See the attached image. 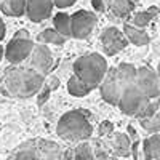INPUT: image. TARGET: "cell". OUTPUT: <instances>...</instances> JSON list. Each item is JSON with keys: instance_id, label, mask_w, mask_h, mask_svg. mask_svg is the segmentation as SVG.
I'll return each mask as SVG.
<instances>
[{"instance_id": "1", "label": "cell", "mask_w": 160, "mask_h": 160, "mask_svg": "<svg viewBox=\"0 0 160 160\" xmlns=\"http://www.w3.org/2000/svg\"><path fill=\"white\" fill-rule=\"evenodd\" d=\"M45 82V75L31 68H13L8 69L0 82V91L5 96L13 98H31L40 91Z\"/></svg>"}, {"instance_id": "2", "label": "cell", "mask_w": 160, "mask_h": 160, "mask_svg": "<svg viewBox=\"0 0 160 160\" xmlns=\"http://www.w3.org/2000/svg\"><path fill=\"white\" fill-rule=\"evenodd\" d=\"M56 133L59 138L71 142H82L90 139L93 135V125L90 122L88 112L80 109L66 112L59 118Z\"/></svg>"}, {"instance_id": "3", "label": "cell", "mask_w": 160, "mask_h": 160, "mask_svg": "<svg viewBox=\"0 0 160 160\" xmlns=\"http://www.w3.org/2000/svg\"><path fill=\"white\" fill-rule=\"evenodd\" d=\"M108 69V61L99 53H88V55L77 58L74 62V74L93 88L99 87Z\"/></svg>"}, {"instance_id": "4", "label": "cell", "mask_w": 160, "mask_h": 160, "mask_svg": "<svg viewBox=\"0 0 160 160\" xmlns=\"http://www.w3.org/2000/svg\"><path fill=\"white\" fill-rule=\"evenodd\" d=\"M149 101H151V98L146 93H142V90L136 83H131V85L125 87V90L122 91L117 106L125 115L141 118Z\"/></svg>"}, {"instance_id": "5", "label": "cell", "mask_w": 160, "mask_h": 160, "mask_svg": "<svg viewBox=\"0 0 160 160\" xmlns=\"http://www.w3.org/2000/svg\"><path fill=\"white\" fill-rule=\"evenodd\" d=\"M34 45L35 43L31 40L29 32L21 29L15 34V37L10 40V43L3 50V58H7L11 64H19L31 56Z\"/></svg>"}, {"instance_id": "6", "label": "cell", "mask_w": 160, "mask_h": 160, "mask_svg": "<svg viewBox=\"0 0 160 160\" xmlns=\"http://www.w3.org/2000/svg\"><path fill=\"white\" fill-rule=\"evenodd\" d=\"M98 24V16L93 11L78 10L71 15V31L75 38H87Z\"/></svg>"}, {"instance_id": "7", "label": "cell", "mask_w": 160, "mask_h": 160, "mask_svg": "<svg viewBox=\"0 0 160 160\" xmlns=\"http://www.w3.org/2000/svg\"><path fill=\"white\" fill-rule=\"evenodd\" d=\"M135 83L146 93L149 98L160 96V74L149 66H142L136 69V80Z\"/></svg>"}, {"instance_id": "8", "label": "cell", "mask_w": 160, "mask_h": 160, "mask_svg": "<svg viewBox=\"0 0 160 160\" xmlns=\"http://www.w3.org/2000/svg\"><path fill=\"white\" fill-rule=\"evenodd\" d=\"M101 45L102 50L108 56H114L117 53H120L123 48H127L128 45V38L125 37V34L122 31H118L117 28L111 26L106 28L101 34Z\"/></svg>"}, {"instance_id": "9", "label": "cell", "mask_w": 160, "mask_h": 160, "mask_svg": "<svg viewBox=\"0 0 160 160\" xmlns=\"http://www.w3.org/2000/svg\"><path fill=\"white\" fill-rule=\"evenodd\" d=\"M99 90H101V96L106 102L117 106L120 95H122V91H123V87L118 82V78L115 75V68L108 69V72H106V75L102 77L101 83H99Z\"/></svg>"}, {"instance_id": "10", "label": "cell", "mask_w": 160, "mask_h": 160, "mask_svg": "<svg viewBox=\"0 0 160 160\" xmlns=\"http://www.w3.org/2000/svg\"><path fill=\"white\" fill-rule=\"evenodd\" d=\"M53 0H26V15L32 22H42L53 13Z\"/></svg>"}, {"instance_id": "11", "label": "cell", "mask_w": 160, "mask_h": 160, "mask_svg": "<svg viewBox=\"0 0 160 160\" xmlns=\"http://www.w3.org/2000/svg\"><path fill=\"white\" fill-rule=\"evenodd\" d=\"M31 66L38 72H42L43 75L50 72L51 66H53V55L47 45H42V43L34 45L32 53H31Z\"/></svg>"}, {"instance_id": "12", "label": "cell", "mask_w": 160, "mask_h": 160, "mask_svg": "<svg viewBox=\"0 0 160 160\" xmlns=\"http://www.w3.org/2000/svg\"><path fill=\"white\" fill-rule=\"evenodd\" d=\"M123 34L128 38V42H131L136 47L149 45V42H151V37L144 31V28H138V26H133V24H125L123 26Z\"/></svg>"}, {"instance_id": "13", "label": "cell", "mask_w": 160, "mask_h": 160, "mask_svg": "<svg viewBox=\"0 0 160 160\" xmlns=\"http://www.w3.org/2000/svg\"><path fill=\"white\" fill-rule=\"evenodd\" d=\"M35 148H37V158H61V148L56 142H51L47 139H35Z\"/></svg>"}, {"instance_id": "14", "label": "cell", "mask_w": 160, "mask_h": 160, "mask_svg": "<svg viewBox=\"0 0 160 160\" xmlns=\"http://www.w3.org/2000/svg\"><path fill=\"white\" fill-rule=\"evenodd\" d=\"M115 75H117L118 82L122 83V87L125 90V87L135 83V80H136V68L133 64L122 62V64H118L115 68Z\"/></svg>"}, {"instance_id": "15", "label": "cell", "mask_w": 160, "mask_h": 160, "mask_svg": "<svg viewBox=\"0 0 160 160\" xmlns=\"http://www.w3.org/2000/svg\"><path fill=\"white\" fill-rule=\"evenodd\" d=\"M95 88H93L91 85H88V83H85L82 78H78L75 74L68 80V91L71 93L72 96H75V98H83V96H87L90 91H93Z\"/></svg>"}, {"instance_id": "16", "label": "cell", "mask_w": 160, "mask_h": 160, "mask_svg": "<svg viewBox=\"0 0 160 160\" xmlns=\"http://www.w3.org/2000/svg\"><path fill=\"white\" fill-rule=\"evenodd\" d=\"M0 10L7 16H22L26 15V0H2Z\"/></svg>"}, {"instance_id": "17", "label": "cell", "mask_w": 160, "mask_h": 160, "mask_svg": "<svg viewBox=\"0 0 160 160\" xmlns=\"http://www.w3.org/2000/svg\"><path fill=\"white\" fill-rule=\"evenodd\" d=\"M114 152L118 157H128L131 154V139L125 133H117L114 138Z\"/></svg>"}, {"instance_id": "18", "label": "cell", "mask_w": 160, "mask_h": 160, "mask_svg": "<svg viewBox=\"0 0 160 160\" xmlns=\"http://www.w3.org/2000/svg\"><path fill=\"white\" fill-rule=\"evenodd\" d=\"M142 152L144 158H160V141L157 138V133L142 141Z\"/></svg>"}, {"instance_id": "19", "label": "cell", "mask_w": 160, "mask_h": 160, "mask_svg": "<svg viewBox=\"0 0 160 160\" xmlns=\"http://www.w3.org/2000/svg\"><path fill=\"white\" fill-rule=\"evenodd\" d=\"M53 28H55L61 35H64L66 38L72 37V31H71V16L68 13H58L53 18Z\"/></svg>"}, {"instance_id": "20", "label": "cell", "mask_w": 160, "mask_h": 160, "mask_svg": "<svg viewBox=\"0 0 160 160\" xmlns=\"http://www.w3.org/2000/svg\"><path fill=\"white\" fill-rule=\"evenodd\" d=\"M37 40L40 43H51V45H62L66 40L64 35H61L55 28H50V29H45L43 32H40L38 34V37H37Z\"/></svg>"}, {"instance_id": "21", "label": "cell", "mask_w": 160, "mask_h": 160, "mask_svg": "<svg viewBox=\"0 0 160 160\" xmlns=\"http://www.w3.org/2000/svg\"><path fill=\"white\" fill-rule=\"evenodd\" d=\"M112 13L118 18H127L130 13L135 10V3L131 0H112L111 2V7Z\"/></svg>"}, {"instance_id": "22", "label": "cell", "mask_w": 160, "mask_h": 160, "mask_svg": "<svg viewBox=\"0 0 160 160\" xmlns=\"http://www.w3.org/2000/svg\"><path fill=\"white\" fill-rule=\"evenodd\" d=\"M15 158H28V160H34L37 158V148H35V139H31L28 142L21 144L16 152H13Z\"/></svg>"}, {"instance_id": "23", "label": "cell", "mask_w": 160, "mask_h": 160, "mask_svg": "<svg viewBox=\"0 0 160 160\" xmlns=\"http://www.w3.org/2000/svg\"><path fill=\"white\" fill-rule=\"evenodd\" d=\"M158 13V8L155 7H151L149 10L146 11H139L136 13L135 16H133V26H138V28H146V26H149V22L154 19V16Z\"/></svg>"}, {"instance_id": "24", "label": "cell", "mask_w": 160, "mask_h": 160, "mask_svg": "<svg viewBox=\"0 0 160 160\" xmlns=\"http://www.w3.org/2000/svg\"><path fill=\"white\" fill-rule=\"evenodd\" d=\"M139 123L141 127L149 131V133H157L160 131V108L155 114H152L151 117H144V118H139Z\"/></svg>"}, {"instance_id": "25", "label": "cell", "mask_w": 160, "mask_h": 160, "mask_svg": "<svg viewBox=\"0 0 160 160\" xmlns=\"http://www.w3.org/2000/svg\"><path fill=\"white\" fill-rule=\"evenodd\" d=\"M74 157L75 158H93V149H91V146L87 144V142H82V144H78L75 151H74Z\"/></svg>"}, {"instance_id": "26", "label": "cell", "mask_w": 160, "mask_h": 160, "mask_svg": "<svg viewBox=\"0 0 160 160\" xmlns=\"http://www.w3.org/2000/svg\"><path fill=\"white\" fill-rule=\"evenodd\" d=\"M50 93H51V88H50V87L43 82L42 88H40V91L37 93V95H38V96H37V104H38V106L45 104V102H47V99L50 98Z\"/></svg>"}, {"instance_id": "27", "label": "cell", "mask_w": 160, "mask_h": 160, "mask_svg": "<svg viewBox=\"0 0 160 160\" xmlns=\"http://www.w3.org/2000/svg\"><path fill=\"white\" fill-rule=\"evenodd\" d=\"M114 133V125L112 122H109V120H104V122L99 125V135L101 136H109Z\"/></svg>"}, {"instance_id": "28", "label": "cell", "mask_w": 160, "mask_h": 160, "mask_svg": "<svg viewBox=\"0 0 160 160\" xmlns=\"http://www.w3.org/2000/svg\"><path fill=\"white\" fill-rule=\"evenodd\" d=\"M75 2H77V0H53V3H55L56 8H69Z\"/></svg>"}, {"instance_id": "29", "label": "cell", "mask_w": 160, "mask_h": 160, "mask_svg": "<svg viewBox=\"0 0 160 160\" xmlns=\"http://www.w3.org/2000/svg\"><path fill=\"white\" fill-rule=\"evenodd\" d=\"M91 7L98 13H102V11H106V8H108L106 3H104V0H91Z\"/></svg>"}, {"instance_id": "30", "label": "cell", "mask_w": 160, "mask_h": 160, "mask_svg": "<svg viewBox=\"0 0 160 160\" xmlns=\"http://www.w3.org/2000/svg\"><path fill=\"white\" fill-rule=\"evenodd\" d=\"M47 85H48L51 90H56V88L59 87V80H58L56 77H51V78H50V82H48Z\"/></svg>"}, {"instance_id": "31", "label": "cell", "mask_w": 160, "mask_h": 160, "mask_svg": "<svg viewBox=\"0 0 160 160\" xmlns=\"http://www.w3.org/2000/svg\"><path fill=\"white\" fill-rule=\"evenodd\" d=\"M5 32H7L5 22H3V19H2V18H0V42L3 40V37H5Z\"/></svg>"}, {"instance_id": "32", "label": "cell", "mask_w": 160, "mask_h": 160, "mask_svg": "<svg viewBox=\"0 0 160 160\" xmlns=\"http://www.w3.org/2000/svg\"><path fill=\"white\" fill-rule=\"evenodd\" d=\"M128 133H130V139H131V141L138 139V135H136V131H135V128H133L131 125L128 127Z\"/></svg>"}, {"instance_id": "33", "label": "cell", "mask_w": 160, "mask_h": 160, "mask_svg": "<svg viewBox=\"0 0 160 160\" xmlns=\"http://www.w3.org/2000/svg\"><path fill=\"white\" fill-rule=\"evenodd\" d=\"M2 58H3V48H2V45H0V61H2Z\"/></svg>"}, {"instance_id": "34", "label": "cell", "mask_w": 160, "mask_h": 160, "mask_svg": "<svg viewBox=\"0 0 160 160\" xmlns=\"http://www.w3.org/2000/svg\"><path fill=\"white\" fill-rule=\"evenodd\" d=\"M111 2H112V0H104V3H106V7H108V8L111 7Z\"/></svg>"}, {"instance_id": "35", "label": "cell", "mask_w": 160, "mask_h": 160, "mask_svg": "<svg viewBox=\"0 0 160 160\" xmlns=\"http://www.w3.org/2000/svg\"><path fill=\"white\" fill-rule=\"evenodd\" d=\"M157 138H158V141H160V131H157Z\"/></svg>"}, {"instance_id": "36", "label": "cell", "mask_w": 160, "mask_h": 160, "mask_svg": "<svg viewBox=\"0 0 160 160\" xmlns=\"http://www.w3.org/2000/svg\"><path fill=\"white\" fill-rule=\"evenodd\" d=\"M157 72L160 74V62H158V68H157Z\"/></svg>"}, {"instance_id": "37", "label": "cell", "mask_w": 160, "mask_h": 160, "mask_svg": "<svg viewBox=\"0 0 160 160\" xmlns=\"http://www.w3.org/2000/svg\"><path fill=\"white\" fill-rule=\"evenodd\" d=\"M131 2H133V3H138V2H139V0H131Z\"/></svg>"}, {"instance_id": "38", "label": "cell", "mask_w": 160, "mask_h": 160, "mask_svg": "<svg viewBox=\"0 0 160 160\" xmlns=\"http://www.w3.org/2000/svg\"><path fill=\"white\" fill-rule=\"evenodd\" d=\"M0 82H2V78H0Z\"/></svg>"}, {"instance_id": "39", "label": "cell", "mask_w": 160, "mask_h": 160, "mask_svg": "<svg viewBox=\"0 0 160 160\" xmlns=\"http://www.w3.org/2000/svg\"><path fill=\"white\" fill-rule=\"evenodd\" d=\"M0 2H2V0H0Z\"/></svg>"}]
</instances>
